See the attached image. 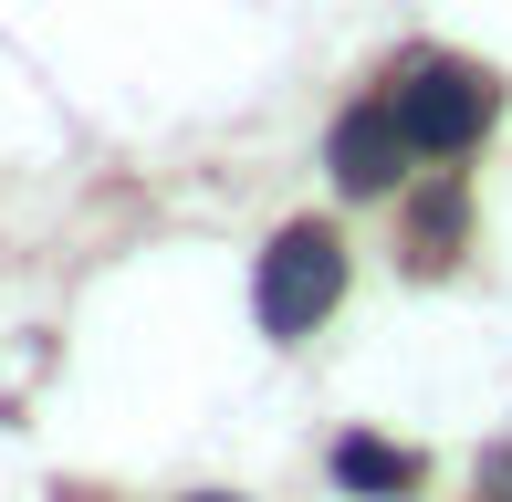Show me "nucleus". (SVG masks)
I'll use <instances>...</instances> for the list:
<instances>
[{
	"label": "nucleus",
	"instance_id": "f03ea898",
	"mask_svg": "<svg viewBox=\"0 0 512 502\" xmlns=\"http://www.w3.org/2000/svg\"><path fill=\"white\" fill-rule=\"evenodd\" d=\"M335 293H345V241L324 231V220H293V231L262 251V325L272 335H314L324 314H335Z\"/></svg>",
	"mask_w": 512,
	"mask_h": 502
},
{
	"label": "nucleus",
	"instance_id": "0eeeda50",
	"mask_svg": "<svg viewBox=\"0 0 512 502\" xmlns=\"http://www.w3.org/2000/svg\"><path fill=\"white\" fill-rule=\"evenodd\" d=\"M199 502H230V492H199Z\"/></svg>",
	"mask_w": 512,
	"mask_h": 502
},
{
	"label": "nucleus",
	"instance_id": "7ed1b4c3",
	"mask_svg": "<svg viewBox=\"0 0 512 502\" xmlns=\"http://www.w3.org/2000/svg\"><path fill=\"white\" fill-rule=\"evenodd\" d=\"M398 157H408V126H398V105H345L335 116V147H324V168H335V189L345 199H387L398 189Z\"/></svg>",
	"mask_w": 512,
	"mask_h": 502
},
{
	"label": "nucleus",
	"instance_id": "20e7f679",
	"mask_svg": "<svg viewBox=\"0 0 512 502\" xmlns=\"http://www.w3.org/2000/svg\"><path fill=\"white\" fill-rule=\"evenodd\" d=\"M335 482L345 492H418V450H398V440H335Z\"/></svg>",
	"mask_w": 512,
	"mask_h": 502
},
{
	"label": "nucleus",
	"instance_id": "39448f33",
	"mask_svg": "<svg viewBox=\"0 0 512 502\" xmlns=\"http://www.w3.org/2000/svg\"><path fill=\"white\" fill-rule=\"evenodd\" d=\"M450 231H460V189H429L418 199V262H450Z\"/></svg>",
	"mask_w": 512,
	"mask_h": 502
},
{
	"label": "nucleus",
	"instance_id": "423d86ee",
	"mask_svg": "<svg viewBox=\"0 0 512 502\" xmlns=\"http://www.w3.org/2000/svg\"><path fill=\"white\" fill-rule=\"evenodd\" d=\"M492 492H502V502H512V450H502V461H492Z\"/></svg>",
	"mask_w": 512,
	"mask_h": 502
},
{
	"label": "nucleus",
	"instance_id": "f257e3e1",
	"mask_svg": "<svg viewBox=\"0 0 512 502\" xmlns=\"http://www.w3.org/2000/svg\"><path fill=\"white\" fill-rule=\"evenodd\" d=\"M398 126H408V147L418 157H460L481 126L502 116V84L481 74V63H460V53H429V63H408L398 74Z\"/></svg>",
	"mask_w": 512,
	"mask_h": 502
}]
</instances>
